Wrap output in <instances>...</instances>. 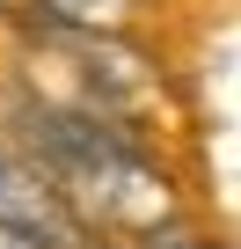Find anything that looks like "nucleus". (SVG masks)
Instances as JSON below:
<instances>
[{
	"instance_id": "obj_1",
	"label": "nucleus",
	"mask_w": 241,
	"mask_h": 249,
	"mask_svg": "<svg viewBox=\"0 0 241 249\" xmlns=\"http://www.w3.org/2000/svg\"><path fill=\"white\" fill-rule=\"evenodd\" d=\"M30 147H37V176L59 191V205L88 227H125V234H154L176 220V191L154 176V161L102 117L80 110H30Z\"/></svg>"
},
{
	"instance_id": "obj_2",
	"label": "nucleus",
	"mask_w": 241,
	"mask_h": 249,
	"mask_svg": "<svg viewBox=\"0 0 241 249\" xmlns=\"http://www.w3.org/2000/svg\"><path fill=\"white\" fill-rule=\"evenodd\" d=\"M66 37H117L132 22V0H37Z\"/></svg>"
},
{
	"instance_id": "obj_3",
	"label": "nucleus",
	"mask_w": 241,
	"mask_h": 249,
	"mask_svg": "<svg viewBox=\"0 0 241 249\" xmlns=\"http://www.w3.org/2000/svg\"><path fill=\"white\" fill-rule=\"evenodd\" d=\"M146 249H212V242H197V234H176V227H154V242Z\"/></svg>"
},
{
	"instance_id": "obj_4",
	"label": "nucleus",
	"mask_w": 241,
	"mask_h": 249,
	"mask_svg": "<svg viewBox=\"0 0 241 249\" xmlns=\"http://www.w3.org/2000/svg\"><path fill=\"white\" fill-rule=\"evenodd\" d=\"M0 249H44V242H37V234H22L15 220H0Z\"/></svg>"
},
{
	"instance_id": "obj_5",
	"label": "nucleus",
	"mask_w": 241,
	"mask_h": 249,
	"mask_svg": "<svg viewBox=\"0 0 241 249\" xmlns=\"http://www.w3.org/2000/svg\"><path fill=\"white\" fill-rule=\"evenodd\" d=\"M80 249H95V242H80Z\"/></svg>"
}]
</instances>
